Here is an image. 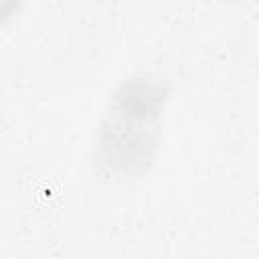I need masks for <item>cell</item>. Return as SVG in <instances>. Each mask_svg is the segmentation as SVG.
<instances>
[{"label": "cell", "instance_id": "6da1fadb", "mask_svg": "<svg viewBox=\"0 0 259 259\" xmlns=\"http://www.w3.org/2000/svg\"><path fill=\"white\" fill-rule=\"evenodd\" d=\"M168 95V87L150 75L117 85L97 138V158L111 174L136 176L154 162Z\"/></svg>", "mask_w": 259, "mask_h": 259}]
</instances>
